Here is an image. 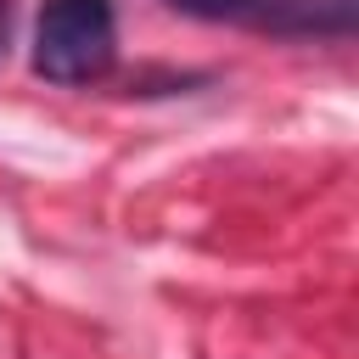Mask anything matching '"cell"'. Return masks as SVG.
Here are the masks:
<instances>
[{"mask_svg": "<svg viewBox=\"0 0 359 359\" xmlns=\"http://www.w3.org/2000/svg\"><path fill=\"white\" fill-rule=\"evenodd\" d=\"M163 6L196 22H252V28H264L269 11V0H163Z\"/></svg>", "mask_w": 359, "mask_h": 359, "instance_id": "cell-3", "label": "cell"}, {"mask_svg": "<svg viewBox=\"0 0 359 359\" xmlns=\"http://www.w3.org/2000/svg\"><path fill=\"white\" fill-rule=\"evenodd\" d=\"M118 56L112 0H45L34 17V73L50 84H95Z\"/></svg>", "mask_w": 359, "mask_h": 359, "instance_id": "cell-1", "label": "cell"}, {"mask_svg": "<svg viewBox=\"0 0 359 359\" xmlns=\"http://www.w3.org/2000/svg\"><path fill=\"white\" fill-rule=\"evenodd\" d=\"M0 39H6V0H0Z\"/></svg>", "mask_w": 359, "mask_h": 359, "instance_id": "cell-4", "label": "cell"}, {"mask_svg": "<svg viewBox=\"0 0 359 359\" xmlns=\"http://www.w3.org/2000/svg\"><path fill=\"white\" fill-rule=\"evenodd\" d=\"M359 0H269L264 28L286 39H348Z\"/></svg>", "mask_w": 359, "mask_h": 359, "instance_id": "cell-2", "label": "cell"}]
</instances>
